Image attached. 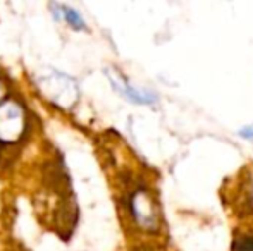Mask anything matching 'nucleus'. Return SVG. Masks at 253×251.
I'll return each mask as SVG.
<instances>
[{"mask_svg": "<svg viewBox=\"0 0 253 251\" xmlns=\"http://www.w3.org/2000/svg\"><path fill=\"white\" fill-rule=\"evenodd\" d=\"M24 131V110L16 102L0 104V141H16Z\"/></svg>", "mask_w": 253, "mask_h": 251, "instance_id": "f257e3e1", "label": "nucleus"}, {"mask_svg": "<svg viewBox=\"0 0 253 251\" xmlns=\"http://www.w3.org/2000/svg\"><path fill=\"white\" fill-rule=\"evenodd\" d=\"M240 136L245 138V140H248V141H253V124L240 129Z\"/></svg>", "mask_w": 253, "mask_h": 251, "instance_id": "423d86ee", "label": "nucleus"}, {"mask_svg": "<svg viewBox=\"0 0 253 251\" xmlns=\"http://www.w3.org/2000/svg\"><path fill=\"white\" fill-rule=\"evenodd\" d=\"M110 84L119 91L121 95L127 98V100L134 102V104H141V105H150L153 102L157 100V97L153 93H148V91H143V90H138V88L131 86L129 83H126L124 79L121 77H116V76H110Z\"/></svg>", "mask_w": 253, "mask_h": 251, "instance_id": "7ed1b4c3", "label": "nucleus"}, {"mask_svg": "<svg viewBox=\"0 0 253 251\" xmlns=\"http://www.w3.org/2000/svg\"><path fill=\"white\" fill-rule=\"evenodd\" d=\"M147 207H148L147 200L138 194L133 201V210H134V215H136V218H138L140 224H147V222L150 220V208H147Z\"/></svg>", "mask_w": 253, "mask_h": 251, "instance_id": "39448f33", "label": "nucleus"}, {"mask_svg": "<svg viewBox=\"0 0 253 251\" xmlns=\"http://www.w3.org/2000/svg\"><path fill=\"white\" fill-rule=\"evenodd\" d=\"M2 97H3V88H2V84H0V100H2Z\"/></svg>", "mask_w": 253, "mask_h": 251, "instance_id": "0eeeda50", "label": "nucleus"}, {"mask_svg": "<svg viewBox=\"0 0 253 251\" xmlns=\"http://www.w3.org/2000/svg\"><path fill=\"white\" fill-rule=\"evenodd\" d=\"M52 9L55 10V17L66 21V23L69 24L71 28H74V30H84V28H86V23L83 21V17H81L74 9H69V7H66V5H60V3H53Z\"/></svg>", "mask_w": 253, "mask_h": 251, "instance_id": "20e7f679", "label": "nucleus"}, {"mask_svg": "<svg viewBox=\"0 0 253 251\" xmlns=\"http://www.w3.org/2000/svg\"><path fill=\"white\" fill-rule=\"evenodd\" d=\"M42 88L48 95V98H52L55 104L59 105H73V102L76 100V86L69 77L62 76V74H52V76L43 77L42 81Z\"/></svg>", "mask_w": 253, "mask_h": 251, "instance_id": "f03ea898", "label": "nucleus"}]
</instances>
